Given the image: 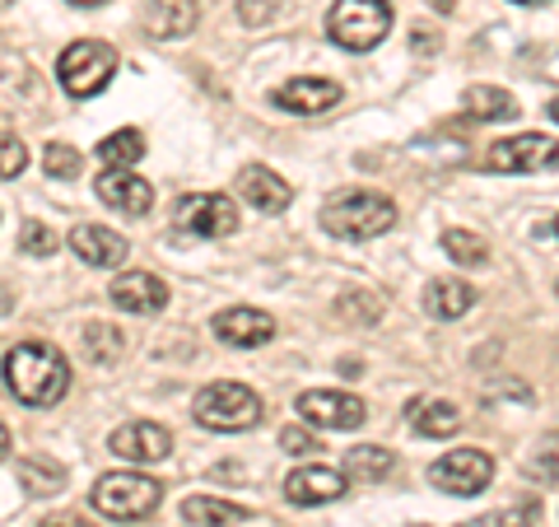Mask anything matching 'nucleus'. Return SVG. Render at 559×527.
Returning <instances> with one entry per match:
<instances>
[{"instance_id":"f257e3e1","label":"nucleus","mask_w":559,"mask_h":527,"mask_svg":"<svg viewBox=\"0 0 559 527\" xmlns=\"http://www.w3.org/2000/svg\"><path fill=\"white\" fill-rule=\"evenodd\" d=\"M5 388L24 401V407H57L70 388V364L57 346L24 341L5 355Z\"/></svg>"},{"instance_id":"f03ea898","label":"nucleus","mask_w":559,"mask_h":527,"mask_svg":"<svg viewBox=\"0 0 559 527\" xmlns=\"http://www.w3.org/2000/svg\"><path fill=\"white\" fill-rule=\"evenodd\" d=\"M392 224H396V206H392V197H382L373 187H341V191H331L322 206V230L331 238L364 243V238L388 234Z\"/></svg>"},{"instance_id":"7ed1b4c3","label":"nucleus","mask_w":559,"mask_h":527,"mask_svg":"<svg viewBox=\"0 0 559 527\" xmlns=\"http://www.w3.org/2000/svg\"><path fill=\"white\" fill-rule=\"evenodd\" d=\"M326 33L345 51H373L392 33V0H336L326 14Z\"/></svg>"},{"instance_id":"20e7f679","label":"nucleus","mask_w":559,"mask_h":527,"mask_svg":"<svg viewBox=\"0 0 559 527\" xmlns=\"http://www.w3.org/2000/svg\"><path fill=\"white\" fill-rule=\"evenodd\" d=\"M261 397L242 383H210L197 393V425L215 430V434H242L261 425Z\"/></svg>"},{"instance_id":"39448f33","label":"nucleus","mask_w":559,"mask_h":527,"mask_svg":"<svg viewBox=\"0 0 559 527\" xmlns=\"http://www.w3.org/2000/svg\"><path fill=\"white\" fill-rule=\"evenodd\" d=\"M164 500V485L154 477H140V471H108V477L94 481V508L103 518H121V523H135L154 514Z\"/></svg>"},{"instance_id":"423d86ee","label":"nucleus","mask_w":559,"mask_h":527,"mask_svg":"<svg viewBox=\"0 0 559 527\" xmlns=\"http://www.w3.org/2000/svg\"><path fill=\"white\" fill-rule=\"evenodd\" d=\"M117 75V51L108 43H70L57 61V80L70 98H94Z\"/></svg>"},{"instance_id":"0eeeda50","label":"nucleus","mask_w":559,"mask_h":527,"mask_svg":"<svg viewBox=\"0 0 559 527\" xmlns=\"http://www.w3.org/2000/svg\"><path fill=\"white\" fill-rule=\"evenodd\" d=\"M485 168L489 173H559V140L540 131L495 140L485 150Z\"/></svg>"},{"instance_id":"6e6552de","label":"nucleus","mask_w":559,"mask_h":527,"mask_svg":"<svg viewBox=\"0 0 559 527\" xmlns=\"http://www.w3.org/2000/svg\"><path fill=\"white\" fill-rule=\"evenodd\" d=\"M495 477V458L480 448H452L429 467V485L448 490V495H480Z\"/></svg>"},{"instance_id":"1a4fd4ad","label":"nucleus","mask_w":559,"mask_h":527,"mask_svg":"<svg viewBox=\"0 0 559 527\" xmlns=\"http://www.w3.org/2000/svg\"><path fill=\"white\" fill-rule=\"evenodd\" d=\"M178 224L197 238H224L238 230V206L229 197H219V191H197V197H182Z\"/></svg>"},{"instance_id":"9d476101","label":"nucleus","mask_w":559,"mask_h":527,"mask_svg":"<svg viewBox=\"0 0 559 527\" xmlns=\"http://www.w3.org/2000/svg\"><path fill=\"white\" fill-rule=\"evenodd\" d=\"M299 415L318 430H359L369 420V407L349 393H331V388H312L299 397Z\"/></svg>"},{"instance_id":"9b49d317","label":"nucleus","mask_w":559,"mask_h":527,"mask_svg":"<svg viewBox=\"0 0 559 527\" xmlns=\"http://www.w3.org/2000/svg\"><path fill=\"white\" fill-rule=\"evenodd\" d=\"M210 337L234 346V350H257V346H266L275 337V318L271 313H261V308L234 304V308H224V313L210 318Z\"/></svg>"},{"instance_id":"f8f14e48","label":"nucleus","mask_w":559,"mask_h":527,"mask_svg":"<svg viewBox=\"0 0 559 527\" xmlns=\"http://www.w3.org/2000/svg\"><path fill=\"white\" fill-rule=\"evenodd\" d=\"M108 448L121 462H164L173 453V434L164 425H154V420H131V425H121L108 438Z\"/></svg>"},{"instance_id":"ddd939ff","label":"nucleus","mask_w":559,"mask_h":527,"mask_svg":"<svg viewBox=\"0 0 559 527\" xmlns=\"http://www.w3.org/2000/svg\"><path fill=\"white\" fill-rule=\"evenodd\" d=\"M94 187H98L103 206H112V210H121V215H131V220L150 215V206H154V187L131 168H108Z\"/></svg>"},{"instance_id":"4468645a","label":"nucleus","mask_w":559,"mask_h":527,"mask_svg":"<svg viewBox=\"0 0 559 527\" xmlns=\"http://www.w3.org/2000/svg\"><path fill=\"white\" fill-rule=\"evenodd\" d=\"M341 495H345V471H336V467L312 462V467H299V471L285 477V500L289 504L312 508V504H331Z\"/></svg>"},{"instance_id":"2eb2a0df","label":"nucleus","mask_w":559,"mask_h":527,"mask_svg":"<svg viewBox=\"0 0 559 527\" xmlns=\"http://www.w3.org/2000/svg\"><path fill=\"white\" fill-rule=\"evenodd\" d=\"M108 298L121 313H159L168 308V285L150 271H121L108 285Z\"/></svg>"},{"instance_id":"dca6fc26","label":"nucleus","mask_w":559,"mask_h":527,"mask_svg":"<svg viewBox=\"0 0 559 527\" xmlns=\"http://www.w3.org/2000/svg\"><path fill=\"white\" fill-rule=\"evenodd\" d=\"M275 103L294 117H312V113H326L341 103V84L336 80H318V75H299L289 84H280L275 90Z\"/></svg>"},{"instance_id":"f3484780","label":"nucleus","mask_w":559,"mask_h":527,"mask_svg":"<svg viewBox=\"0 0 559 527\" xmlns=\"http://www.w3.org/2000/svg\"><path fill=\"white\" fill-rule=\"evenodd\" d=\"M70 248H75L80 261H90V267H121L131 243L117 230H103V224H75L70 230Z\"/></svg>"},{"instance_id":"a211bd4d","label":"nucleus","mask_w":559,"mask_h":527,"mask_svg":"<svg viewBox=\"0 0 559 527\" xmlns=\"http://www.w3.org/2000/svg\"><path fill=\"white\" fill-rule=\"evenodd\" d=\"M238 191H242V201H252L261 215H280L289 201H294V191L289 183L280 178V173H271L266 164H248L238 173Z\"/></svg>"},{"instance_id":"6ab92c4d","label":"nucleus","mask_w":559,"mask_h":527,"mask_svg":"<svg viewBox=\"0 0 559 527\" xmlns=\"http://www.w3.org/2000/svg\"><path fill=\"white\" fill-rule=\"evenodd\" d=\"M201 20V5L197 0H150L145 5V33L159 43H173V38H187L191 28Z\"/></svg>"},{"instance_id":"aec40b11","label":"nucleus","mask_w":559,"mask_h":527,"mask_svg":"<svg viewBox=\"0 0 559 527\" xmlns=\"http://www.w3.org/2000/svg\"><path fill=\"white\" fill-rule=\"evenodd\" d=\"M471 304H476V290H471L466 280L443 276V280H429V290H425V308H429V318H443V323L466 318Z\"/></svg>"},{"instance_id":"412c9836","label":"nucleus","mask_w":559,"mask_h":527,"mask_svg":"<svg viewBox=\"0 0 559 527\" xmlns=\"http://www.w3.org/2000/svg\"><path fill=\"white\" fill-rule=\"evenodd\" d=\"M406 415H411V430L425 434V438H448V434L462 430V411L452 407V401H429V397H419V401H411Z\"/></svg>"},{"instance_id":"4be33fe9","label":"nucleus","mask_w":559,"mask_h":527,"mask_svg":"<svg viewBox=\"0 0 559 527\" xmlns=\"http://www.w3.org/2000/svg\"><path fill=\"white\" fill-rule=\"evenodd\" d=\"M182 518L197 523V527H238V523H248L252 514L248 508H238V504H224L215 495H191V500H182Z\"/></svg>"},{"instance_id":"5701e85b","label":"nucleus","mask_w":559,"mask_h":527,"mask_svg":"<svg viewBox=\"0 0 559 527\" xmlns=\"http://www.w3.org/2000/svg\"><path fill=\"white\" fill-rule=\"evenodd\" d=\"M462 103H466V113L476 121H513L518 117V98L495 90V84H471Z\"/></svg>"},{"instance_id":"b1692460","label":"nucleus","mask_w":559,"mask_h":527,"mask_svg":"<svg viewBox=\"0 0 559 527\" xmlns=\"http://www.w3.org/2000/svg\"><path fill=\"white\" fill-rule=\"evenodd\" d=\"M392 448H378V444H359V448H349L345 453V471L355 477L359 485H378L382 477H392Z\"/></svg>"},{"instance_id":"393cba45","label":"nucleus","mask_w":559,"mask_h":527,"mask_svg":"<svg viewBox=\"0 0 559 527\" xmlns=\"http://www.w3.org/2000/svg\"><path fill=\"white\" fill-rule=\"evenodd\" d=\"M121 350H127V337L112 327V323H90L84 327V355L94 364H117Z\"/></svg>"},{"instance_id":"a878e982","label":"nucleus","mask_w":559,"mask_h":527,"mask_svg":"<svg viewBox=\"0 0 559 527\" xmlns=\"http://www.w3.org/2000/svg\"><path fill=\"white\" fill-rule=\"evenodd\" d=\"M140 154H145V136L131 131V127H127V131H112V136L98 145V160L108 164V168H131Z\"/></svg>"},{"instance_id":"bb28decb","label":"nucleus","mask_w":559,"mask_h":527,"mask_svg":"<svg viewBox=\"0 0 559 527\" xmlns=\"http://www.w3.org/2000/svg\"><path fill=\"white\" fill-rule=\"evenodd\" d=\"M443 253L452 261H462V267H489V243L471 230H448L443 234Z\"/></svg>"},{"instance_id":"cd10ccee","label":"nucleus","mask_w":559,"mask_h":527,"mask_svg":"<svg viewBox=\"0 0 559 527\" xmlns=\"http://www.w3.org/2000/svg\"><path fill=\"white\" fill-rule=\"evenodd\" d=\"M20 481L33 490V495H51V490H61L66 471L57 462H43V458H24L20 462Z\"/></svg>"},{"instance_id":"c85d7f7f","label":"nucleus","mask_w":559,"mask_h":527,"mask_svg":"<svg viewBox=\"0 0 559 527\" xmlns=\"http://www.w3.org/2000/svg\"><path fill=\"white\" fill-rule=\"evenodd\" d=\"M532 481H559V434H540V444L527 453Z\"/></svg>"},{"instance_id":"c756f323","label":"nucleus","mask_w":559,"mask_h":527,"mask_svg":"<svg viewBox=\"0 0 559 527\" xmlns=\"http://www.w3.org/2000/svg\"><path fill=\"white\" fill-rule=\"evenodd\" d=\"M336 313L345 323H378L382 318V298L369 294V290H349L336 298Z\"/></svg>"},{"instance_id":"7c9ffc66","label":"nucleus","mask_w":559,"mask_h":527,"mask_svg":"<svg viewBox=\"0 0 559 527\" xmlns=\"http://www.w3.org/2000/svg\"><path fill=\"white\" fill-rule=\"evenodd\" d=\"M43 168H47V178H61V183H70V178H80V168H84V160H80V150H70V145H51L43 150Z\"/></svg>"},{"instance_id":"2f4dec72","label":"nucleus","mask_w":559,"mask_h":527,"mask_svg":"<svg viewBox=\"0 0 559 527\" xmlns=\"http://www.w3.org/2000/svg\"><path fill=\"white\" fill-rule=\"evenodd\" d=\"M20 253L24 257H57V234H51L47 224L28 220L24 230H20Z\"/></svg>"},{"instance_id":"473e14b6","label":"nucleus","mask_w":559,"mask_h":527,"mask_svg":"<svg viewBox=\"0 0 559 527\" xmlns=\"http://www.w3.org/2000/svg\"><path fill=\"white\" fill-rule=\"evenodd\" d=\"M28 168V150L20 136H0V178H20Z\"/></svg>"},{"instance_id":"72a5a7b5","label":"nucleus","mask_w":559,"mask_h":527,"mask_svg":"<svg viewBox=\"0 0 559 527\" xmlns=\"http://www.w3.org/2000/svg\"><path fill=\"white\" fill-rule=\"evenodd\" d=\"M285 14V0H238V20L242 24H271V20H280Z\"/></svg>"},{"instance_id":"f704fd0d","label":"nucleus","mask_w":559,"mask_h":527,"mask_svg":"<svg viewBox=\"0 0 559 527\" xmlns=\"http://www.w3.org/2000/svg\"><path fill=\"white\" fill-rule=\"evenodd\" d=\"M536 508H499V514H480L471 527H532Z\"/></svg>"},{"instance_id":"c9c22d12","label":"nucleus","mask_w":559,"mask_h":527,"mask_svg":"<svg viewBox=\"0 0 559 527\" xmlns=\"http://www.w3.org/2000/svg\"><path fill=\"white\" fill-rule=\"evenodd\" d=\"M280 448H285V453H294V458H304V453L322 448V444H318V438H312L308 430H280Z\"/></svg>"},{"instance_id":"e433bc0d","label":"nucleus","mask_w":559,"mask_h":527,"mask_svg":"<svg viewBox=\"0 0 559 527\" xmlns=\"http://www.w3.org/2000/svg\"><path fill=\"white\" fill-rule=\"evenodd\" d=\"M415 57H425V51H439V33H425V28H415Z\"/></svg>"},{"instance_id":"4c0bfd02","label":"nucleus","mask_w":559,"mask_h":527,"mask_svg":"<svg viewBox=\"0 0 559 527\" xmlns=\"http://www.w3.org/2000/svg\"><path fill=\"white\" fill-rule=\"evenodd\" d=\"M43 527H98V523H90V518H80V514H57V518H47Z\"/></svg>"},{"instance_id":"58836bf2","label":"nucleus","mask_w":559,"mask_h":527,"mask_svg":"<svg viewBox=\"0 0 559 527\" xmlns=\"http://www.w3.org/2000/svg\"><path fill=\"white\" fill-rule=\"evenodd\" d=\"M540 238H550V243H559V215H555V220L546 224V230H536V243H540Z\"/></svg>"},{"instance_id":"ea45409f","label":"nucleus","mask_w":559,"mask_h":527,"mask_svg":"<svg viewBox=\"0 0 559 527\" xmlns=\"http://www.w3.org/2000/svg\"><path fill=\"white\" fill-rule=\"evenodd\" d=\"M5 453H10V430L0 425V458H5Z\"/></svg>"},{"instance_id":"a19ab883","label":"nucleus","mask_w":559,"mask_h":527,"mask_svg":"<svg viewBox=\"0 0 559 527\" xmlns=\"http://www.w3.org/2000/svg\"><path fill=\"white\" fill-rule=\"evenodd\" d=\"M550 117H555V121H559V98H550Z\"/></svg>"},{"instance_id":"79ce46f5","label":"nucleus","mask_w":559,"mask_h":527,"mask_svg":"<svg viewBox=\"0 0 559 527\" xmlns=\"http://www.w3.org/2000/svg\"><path fill=\"white\" fill-rule=\"evenodd\" d=\"M513 5H546V0H513Z\"/></svg>"},{"instance_id":"37998d69","label":"nucleus","mask_w":559,"mask_h":527,"mask_svg":"<svg viewBox=\"0 0 559 527\" xmlns=\"http://www.w3.org/2000/svg\"><path fill=\"white\" fill-rule=\"evenodd\" d=\"M70 5H103V0H70Z\"/></svg>"},{"instance_id":"c03bdc74","label":"nucleus","mask_w":559,"mask_h":527,"mask_svg":"<svg viewBox=\"0 0 559 527\" xmlns=\"http://www.w3.org/2000/svg\"><path fill=\"white\" fill-rule=\"evenodd\" d=\"M5 5H14V0H0V10H5Z\"/></svg>"},{"instance_id":"a18cd8bd","label":"nucleus","mask_w":559,"mask_h":527,"mask_svg":"<svg viewBox=\"0 0 559 527\" xmlns=\"http://www.w3.org/2000/svg\"><path fill=\"white\" fill-rule=\"evenodd\" d=\"M555 290H559V285H555Z\"/></svg>"}]
</instances>
